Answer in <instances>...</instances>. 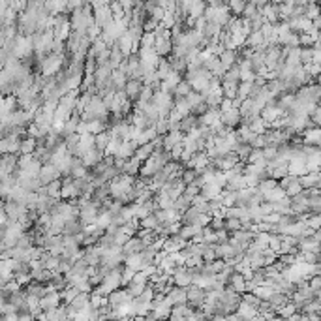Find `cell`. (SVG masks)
Listing matches in <instances>:
<instances>
[{
    "label": "cell",
    "instance_id": "1",
    "mask_svg": "<svg viewBox=\"0 0 321 321\" xmlns=\"http://www.w3.org/2000/svg\"><path fill=\"white\" fill-rule=\"evenodd\" d=\"M171 280H173V285L177 287H192L194 285V274H192V269H188L186 265H181V267H177L171 274Z\"/></svg>",
    "mask_w": 321,
    "mask_h": 321
},
{
    "label": "cell",
    "instance_id": "2",
    "mask_svg": "<svg viewBox=\"0 0 321 321\" xmlns=\"http://www.w3.org/2000/svg\"><path fill=\"white\" fill-rule=\"evenodd\" d=\"M147 248V244H145V241L141 239V237H137V235H134L126 244L122 246V254L124 258H130V256H136V254H141L143 250Z\"/></svg>",
    "mask_w": 321,
    "mask_h": 321
},
{
    "label": "cell",
    "instance_id": "3",
    "mask_svg": "<svg viewBox=\"0 0 321 321\" xmlns=\"http://www.w3.org/2000/svg\"><path fill=\"white\" fill-rule=\"evenodd\" d=\"M167 301L173 304V306H181V304H188V289L184 287H177L173 285L169 291H167Z\"/></svg>",
    "mask_w": 321,
    "mask_h": 321
},
{
    "label": "cell",
    "instance_id": "4",
    "mask_svg": "<svg viewBox=\"0 0 321 321\" xmlns=\"http://www.w3.org/2000/svg\"><path fill=\"white\" fill-rule=\"evenodd\" d=\"M198 177H199V171L196 167H188V165H184V169H182V173H181V181H182V184L184 186H190L198 181Z\"/></svg>",
    "mask_w": 321,
    "mask_h": 321
},
{
    "label": "cell",
    "instance_id": "5",
    "mask_svg": "<svg viewBox=\"0 0 321 321\" xmlns=\"http://www.w3.org/2000/svg\"><path fill=\"white\" fill-rule=\"evenodd\" d=\"M210 321H227V318H225V316H214Z\"/></svg>",
    "mask_w": 321,
    "mask_h": 321
}]
</instances>
